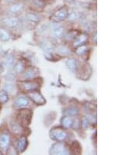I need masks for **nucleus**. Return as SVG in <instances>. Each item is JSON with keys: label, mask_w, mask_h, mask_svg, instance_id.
<instances>
[{"label": "nucleus", "mask_w": 140, "mask_h": 155, "mask_svg": "<svg viewBox=\"0 0 140 155\" xmlns=\"http://www.w3.org/2000/svg\"><path fill=\"white\" fill-rule=\"evenodd\" d=\"M71 148L74 153H79L81 152V147H80V145H79V143L77 141H75L74 143H72Z\"/></svg>", "instance_id": "nucleus-22"}, {"label": "nucleus", "mask_w": 140, "mask_h": 155, "mask_svg": "<svg viewBox=\"0 0 140 155\" xmlns=\"http://www.w3.org/2000/svg\"><path fill=\"white\" fill-rule=\"evenodd\" d=\"M2 25L9 28H15L20 24V21L16 17H6L2 18Z\"/></svg>", "instance_id": "nucleus-4"}, {"label": "nucleus", "mask_w": 140, "mask_h": 155, "mask_svg": "<svg viewBox=\"0 0 140 155\" xmlns=\"http://www.w3.org/2000/svg\"><path fill=\"white\" fill-rule=\"evenodd\" d=\"M28 104H29V100L25 97H19L15 101V105L17 107H25Z\"/></svg>", "instance_id": "nucleus-12"}, {"label": "nucleus", "mask_w": 140, "mask_h": 155, "mask_svg": "<svg viewBox=\"0 0 140 155\" xmlns=\"http://www.w3.org/2000/svg\"><path fill=\"white\" fill-rule=\"evenodd\" d=\"M39 83L36 81H21L20 83V88L21 90L24 91V92H32L39 88Z\"/></svg>", "instance_id": "nucleus-1"}, {"label": "nucleus", "mask_w": 140, "mask_h": 155, "mask_svg": "<svg viewBox=\"0 0 140 155\" xmlns=\"http://www.w3.org/2000/svg\"><path fill=\"white\" fill-rule=\"evenodd\" d=\"M23 9H24V4H23L22 2H18V3L13 4L9 8V13L10 14H17L22 12Z\"/></svg>", "instance_id": "nucleus-11"}, {"label": "nucleus", "mask_w": 140, "mask_h": 155, "mask_svg": "<svg viewBox=\"0 0 140 155\" xmlns=\"http://www.w3.org/2000/svg\"><path fill=\"white\" fill-rule=\"evenodd\" d=\"M67 17L69 18V21H74V20H76L77 18V13L75 11H73V10H72L69 13V14H68Z\"/></svg>", "instance_id": "nucleus-27"}, {"label": "nucleus", "mask_w": 140, "mask_h": 155, "mask_svg": "<svg viewBox=\"0 0 140 155\" xmlns=\"http://www.w3.org/2000/svg\"><path fill=\"white\" fill-rule=\"evenodd\" d=\"M28 97H30L35 104L38 105H43L45 104V100L44 99L43 96L39 93V92H35V91H32L30 93H28Z\"/></svg>", "instance_id": "nucleus-7"}, {"label": "nucleus", "mask_w": 140, "mask_h": 155, "mask_svg": "<svg viewBox=\"0 0 140 155\" xmlns=\"http://www.w3.org/2000/svg\"><path fill=\"white\" fill-rule=\"evenodd\" d=\"M13 64V55H9L6 57V60H5V64L7 68H9L11 67Z\"/></svg>", "instance_id": "nucleus-25"}, {"label": "nucleus", "mask_w": 140, "mask_h": 155, "mask_svg": "<svg viewBox=\"0 0 140 155\" xmlns=\"http://www.w3.org/2000/svg\"><path fill=\"white\" fill-rule=\"evenodd\" d=\"M82 123H83V124H82V125H83V126H84V128H86V126H87V125H88V121H87V120H86V118H84V120H83V121H82Z\"/></svg>", "instance_id": "nucleus-31"}, {"label": "nucleus", "mask_w": 140, "mask_h": 155, "mask_svg": "<svg viewBox=\"0 0 140 155\" xmlns=\"http://www.w3.org/2000/svg\"><path fill=\"white\" fill-rule=\"evenodd\" d=\"M9 100V95L6 90L0 91V103L2 104H6Z\"/></svg>", "instance_id": "nucleus-20"}, {"label": "nucleus", "mask_w": 140, "mask_h": 155, "mask_svg": "<svg viewBox=\"0 0 140 155\" xmlns=\"http://www.w3.org/2000/svg\"><path fill=\"white\" fill-rule=\"evenodd\" d=\"M68 16V11L67 9L65 7L62 8V9H60L59 10L54 13L53 14V16L51 17V20L55 22H58V21H64V20Z\"/></svg>", "instance_id": "nucleus-6"}, {"label": "nucleus", "mask_w": 140, "mask_h": 155, "mask_svg": "<svg viewBox=\"0 0 140 155\" xmlns=\"http://www.w3.org/2000/svg\"><path fill=\"white\" fill-rule=\"evenodd\" d=\"M51 137L53 140L58 141V142H62L65 139L67 138V133L62 129H53L51 131Z\"/></svg>", "instance_id": "nucleus-3"}, {"label": "nucleus", "mask_w": 140, "mask_h": 155, "mask_svg": "<svg viewBox=\"0 0 140 155\" xmlns=\"http://www.w3.org/2000/svg\"><path fill=\"white\" fill-rule=\"evenodd\" d=\"M27 145V140L25 136H22L20 138L17 140V145H16V149H17V152L19 153H22L25 150L26 147Z\"/></svg>", "instance_id": "nucleus-9"}, {"label": "nucleus", "mask_w": 140, "mask_h": 155, "mask_svg": "<svg viewBox=\"0 0 140 155\" xmlns=\"http://www.w3.org/2000/svg\"><path fill=\"white\" fill-rule=\"evenodd\" d=\"M66 1H67L68 2H73L74 0H66Z\"/></svg>", "instance_id": "nucleus-32"}, {"label": "nucleus", "mask_w": 140, "mask_h": 155, "mask_svg": "<svg viewBox=\"0 0 140 155\" xmlns=\"http://www.w3.org/2000/svg\"><path fill=\"white\" fill-rule=\"evenodd\" d=\"M10 39V35L7 31L3 28H0V40L2 42H6Z\"/></svg>", "instance_id": "nucleus-17"}, {"label": "nucleus", "mask_w": 140, "mask_h": 155, "mask_svg": "<svg viewBox=\"0 0 140 155\" xmlns=\"http://www.w3.org/2000/svg\"><path fill=\"white\" fill-rule=\"evenodd\" d=\"M37 74L35 71H34V69L32 68H29L25 71V73L23 74V78L25 79H31L33 78H34L35 74Z\"/></svg>", "instance_id": "nucleus-18"}, {"label": "nucleus", "mask_w": 140, "mask_h": 155, "mask_svg": "<svg viewBox=\"0 0 140 155\" xmlns=\"http://www.w3.org/2000/svg\"><path fill=\"white\" fill-rule=\"evenodd\" d=\"M66 66L68 67V68H69L71 71L74 72L76 70L77 63L76 61V60H74V59H69V60L66 61Z\"/></svg>", "instance_id": "nucleus-15"}, {"label": "nucleus", "mask_w": 140, "mask_h": 155, "mask_svg": "<svg viewBox=\"0 0 140 155\" xmlns=\"http://www.w3.org/2000/svg\"><path fill=\"white\" fill-rule=\"evenodd\" d=\"M51 30H52L53 36L55 38H61L63 35L64 28L58 24H53Z\"/></svg>", "instance_id": "nucleus-10"}, {"label": "nucleus", "mask_w": 140, "mask_h": 155, "mask_svg": "<svg viewBox=\"0 0 140 155\" xmlns=\"http://www.w3.org/2000/svg\"><path fill=\"white\" fill-rule=\"evenodd\" d=\"M24 69V66L22 62H18L15 66V71L17 72V74H21L23 71Z\"/></svg>", "instance_id": "nucleus-23"}, {"label": "nucleus", "mask_w": 140, "mask_h": 155, "mask_svg": "<svg viewBox=\"0 0 140 155\" xmlns=\"http://www.w3.org/2000/svg\"><path fill=\"white\" fill-rule=\"evenodd\" d=\"M57 52L59 53L60 55H62V56H67L69 55V49L65 47V46H64V45H61V46H59V47L58 48V49H57Z\"/></svg>", "instance_id": "nucleus-21"}, {"label": "nucleus", "mask_w": 140, "mask_h": 155, "mask_svg": "<svg viewBox=\"0 0 140 155\" xmlns=\"http://www.w3.org/2000/svg\"><path fill=\"white\" fill-rule=\"evenodd\" d=\"M31 117L32 113L30 110H23L19 114L18 118L23 126H27L30 124Z\"/></svg>", "instance_id": "nucleus-2"}, {"label": "nucleus", "mask_w": 140, "mask_h": 155, "mask_svg": "<svg viewBox=\"0 0 140 155\" xmlns=\"http://www.w3.org/2000/svg\"><path fill=\"white\" fill-rule=\"evenodd\" d=\"M67 114H69V115H76L78 114V110L76 108H70L69 110H67Z\"/></svg>", "instance_id": "nucleus-29"}, {"label": "nucleus", "mask_w": 140, "mask_h": 155, "mask_svg": "<svg viewBox=\"0 0 140 155\" xmlns=\"http://www.w3.org/2000/svg\"><path fill=\"white\" fill-rule=\"evenodd\" d=\"M86 49H87V47H86V45H79V46H78L76 50V53L77 55H82L86 51Z\"/></svg>", "instance_id": "nucleus-24"}, {"label": "nucleus", "mask_w": 140, "mask_h": 155, "mask_svg": "<svg viewBox=\"0 0 140 155\" xmlns=\"http://www.w3.org/2000/svg\"><path fill=\"white\" fill-rule=\"evenodd\" d=\"M10 136L7 133H2L0 134V150L6 151L10 144Z\"/></svg>", "instance_id": "nucleus-5"}, {"label": "nucleus", "mask_w": 140, "mask_h": 155, "mask_svg": "<svg viewBox=\"0 0 140 155\" xmlns=\"http://www.w3.org/2000/svg\"><path fill=\"white\" fill-rule=\"evenodd\" d=\"M62 125L65 127V128H67V129H69V128L72 127V125H73V119H72L70 117H63V118L62 119Z\"/></svg>", "instance_id": "nucleus-19"}, {"label": "nucleus", "mask_w": 140, "mask_h": 155, "mask_svg": "<svg viewBox=\"0 0 140 155\" xmlns=\"http://www.w3.org/2000/svg\"><path fill=\"white\" fill-rule=\"evenodd\" d=\"M5 89H6V92H10V93H12L14 90V86H13V84L8 82V83H6L5 85Z\"/></svg>", "instance_id": "nucleus-28"}, {"label": "nucleus", "mask_w": 140, "mask_h": 155, "mask_svg": "<svg viewBox=\"0 0 140 155\" xmlns=\"http://www.w3.org/2000/svg\"><path fill=\"white\" fill-rule=\"evenodd\" d=\"M12 130L16 134H20L21 133V127L17 125V124H16V123H14V124L12 125Z\"/></svg>", "instance_id": "nucleus-26"}, {"label": "nucleus", "mask_w": 140, "mask_h": 155, "mask_svg": "<svg viewBox=\"0 0 140 155\" xmlns=\"http://www.w3.org/2000/svg\"><path fill=\"white\" fill-rule=\"evenodd\" d=\"M14 75L13 74H9L7 76H6V80L8 81H12V80L14 79Z\"/></svg>", "instance_id": "nucleus-30"}, {"label": "nucleus", "mask_w": 140, "mask_h": 155, "mask_svg": "<svg viewBox=\"0 0 140 155\" xmlns=\"http://www.w3.org/2000/svg\"><path fill=\"white\" fill-rule=\"evenodd\" d=\"M88 40V37L86 35H81L78 37V38L76 39V41L74 42V46L76 47H78L79 45H83L84 43H86L87 42Z\"/></svg>", "instance_id": "nucleus-14"}, {"label": "nucleus", "mask_w": 140, "mask_h": 155, "mask_svg": "<svg viewBox=\"0 0 140 155\" xmlns=\"http://www.w3.org/2000/svg\"><path fill=\"white\" fill-rule=\"evenodd\" d=\"M50 153L51 154H64V153H68V151L66 150L65 145L61 143H55L51 147V149L50 150Z\"/></svg>", "instance_id": "nucleus-8"}, {"label": "nucleus", "mask_w": 140, "mask_h": 155, "mask_svg": "<svg viewBox=\"0 0 140 155\" xmlns=\"http://www.w3.org/2000/svg\"><path fill=\"white\" fill-rule=\"evenodd\" d=\"M41 46L47 53H51L53 51V49H54L53 45L48 41H44V42H42V43L41 44Z\"/></svg>", "instance_id": "nucleus-16"}, {"label": "nucleus", "mask_w": 140, "mask_h": 155, "mask_svg": "<svg viewBox=\"0 0 140 155\" xmlns=\"http://www.w3.org/2000/svg\"><path fill=\"white\" fill-rule=\"evenodd\" d=\"M26 19H27L29 22H30L32 25H37L40 21L38 16L34 13H28L26 14Z\"/></svg>", "instance_id": "nucleus-13"}]
</instances>
